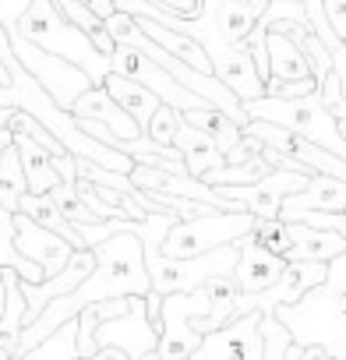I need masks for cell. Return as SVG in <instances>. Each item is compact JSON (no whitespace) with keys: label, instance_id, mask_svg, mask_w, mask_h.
Masks as SVG:
<instances>
[{"label":"cell","instance_id":"6da1fadb","mask_svg":"<svg viewBox=\"0 0 346 360\" xmlns=\"http://www.w3.org/2000/svg\"><path fill=\"white\" fill-rule=\"evenodd\" d=\"M99 265L96 272L68 297L53 300L32 325H25L22 332V346L18 356H25L29 349H36L39 342H46L53 332H60L68 321H75L89 304H106V300H124V297H148L152 293V276L145 265V244L134 233H117L103 244L92 248Z\"/></svg>","mask_w":346,"mask_h":360},{"label":"cell","instance_id":"7a4b0ae2","mask_svg":"<svg viewBox=\"0 0 346 360\" xmlns=\"http://www.w3.org/2000/svg\"><path fill=\"white\" fill-rule=\"evenodd\" d=\"M276 318L290 328L297 346H325L335 360H346V255L328 262V279L314 286L300 304H286Z\"/></svg>","mask_w":346,"mask_h":360},{"label":"cell","instance_id":"3957f363","mask_svg":"<svg viewBox=\"0 0 346 360\" xmlns=\"http://www.w3.org/2000/svg\"><path fill=\"white\" fill-rule=\"evenodd\" d=\"M18 32H22L29 43L43 46L46 53H57V57L71 60L75 68H82L96 85H103V82L113 75V60L92 43V36H89L85 29H78V25L53 4V0H32V8L25 11Z\"/></svg>","mask_w":346,"mask_h":360},{"label":"cell","instance_id":"277c9868","mask_svg":"<svg viewBox=\"0 0 346 360\" xmlns=\"http://www.w3.org/2000/svg\"><path fill=\"white\" fill-rule=\"evenodd\" d=\"M248 117L251 120H269V124H279L293 134H304L307 141L335 152L346 159V134L339 131V120L332 117V110L325 106L321 92H311V96H300V99H279V96H262V99H251L244 103Z\"/></svg>","mask_w":346,"mask_h":360},{"label":"cell","instance_id":"5b68a950","mask_svg":"<svg viewBox=\"0 0 346 360\" xmlns=\"http://www.w3.org/2000/svg\"><path fill=\"white\" fill-rule=\"evenodd\" d=\"M255 226H258V216H251V212H209V216H198V219H181L166 233L159 255H166V258H202V255H212L219 248L244 240Z\"/></svg>","mask_w":346,"mask_h":360},{"label":"cell","instance_id":"8992f818","mask_svg":"<svg viewBox=\"0 0 346 360\" xmlns=\"http://www.w3.org/2000/svg\"><path fill=\"white\" fill-rule=\"evenodd\" d=\"M241 262V244H230V248H219L212 255H202V258H166L159 251H145V265H148V276H152V290L159 297H169V293H195L202 290L212 276H223V272H233Z\"/></svg>","mask_w":346,"mask_h":360},{"label":"cell","instance_id":"52a82bcc","mask_svg":"<svg viewBox=\"0 0 346 360\" xmlns=\"http://www.w3.org/2000/svg\"><path fill=\"white\" fill-rule=\"evenodd\" d=\"M11 46H15V53H18V60H22V68L50 92V99L60 106V110H75V103L96 85L82 68H75L71 60H64V57H57V53H46L43 46H36V43H29L22 32L18 36H11Z\"/></svg>","mask_w":346,"mask_h":360},{"label":"cell","instance_id":"ba28073f","mask_svg":"<svg viewBox=\"0 0 346 360\" xmlns=\"http://www.w3.org/2000/svg\"><path fill=\"white\" fill-rule=\"evenodd\" d=\"M212 314V297L202 290L195 293H169L162 300V332H159V360H191L202 346V332L195 328L198 318Z\"/></svg>","mask_w":346,"mask_h":360},{"label":"cell","instance_id":"9c48e42d","mask_svg":"<svg viewBox=\"0 0 346 360\" xmlns=\"http://www.w3.org/2000/svg\"><path fill=\"white\" fill-rule=\"evenodd\" d=\"M113 75H124V78L141 82V85L152 89L166 106L181 110V113H191V110L212 106V103H205L202 96H195L188 85H181L166 68H159L152 57H145V53L134 50V46H117V53H113Z\"/></svg>","mask_w":346,"mask_h":360},{"label":"cell","instance_id":"30bf717a","mask_svg":"<svg viewBox=\"0 0 346 360\" xmlns=\"http://www.w3.org/2000/svg\"><path fill=\"white\" fill-rule=\"evenodd\" d=\"M96 353L99 349H120L127 353L131 360H145L148 353L159 349V328L152 325L148 318V307H145V297H131V307L117 318H106L92 339ZM92 353V356H96Z\"/></svg>","mask_w":346,"mask_h":360},{"label":"cell","instance_id":"8fae6325","mask_svg":"<svg viewBox=\"0 0 346 360\" xmlns=\"http://www.w3.org/2000/svg\"><path fill=\"white\" fill-rule=\"evenodd\" d=\"M314 173H304V169H272L265 180L258 184H248V188H219L230 202L244 205L251 216L258 219H279L283 212V202L297 191H304L311 184Z\"/></svg>","mask_w":346,"mask_h":360},{"label":"cell","instance_id":"7c38bea8","mask_svg":"<svg viewBox=\"0 0 346 360\" xmlns=\"http://www.w3.org/2000/svg\"><path fill=\"white\" fill-rule=\"evenodd\" d=\"M265 311H248L233 318L226 328L202 339L191 360H265V335H262Z\"/></svg>","mask_w":346,"mask_h":360},{"label":"cell","instance_id":"4fadbf2b","mask_svg":"<svg viewBox=\"0 0 346 360\" xmlns=\"http://www.w3.org/2000/svg\"><path fill=\"white\" fill-rule=\"evenodd\" d=\"M15 248H18L29 262H36V265L46 272V279L60 276V272L68 269L71 255H75V248H71L60 233L39 226V223H36L32 216H25V212H15Z\"/></svg>","mask_w":346,"mask_h":360},{"label":"cell","instance_id":"5bb4252c","mask_svg":"<svg viewBox=\"0 0 346 360\" xmlns=\"http://www.w3.org/2000/svg\"><path fill=\"white\" fill-rule=\"evenodd\" d=\"M96 265H99L96 251H75L71 262H68V269H64L60 276H53V279H46V283H25V279H22V290H25V300H29L25 325H32V321H36L53 300L75 293V290L96 272Z\"/></svg>","mask_w":346,"mask_h":360},{"label":"cell","instance_id":"9a60e30c","mask_svg":"<svg viewBox=\"0 0 346 360\" xmlns=\"http://www.w3.org/2000/svg\"><path fill=\"white\" fill-rule=\"evenodd\" d=\"M78 120H99L103 127H110V138H106V145L113 141V138H120V141H127V138H141L145 131L138 127V120L106 92V85H92L78 103H75V110H71Z\"/></svg>","mask_w":346,"mask_h":360},{"label":"cell","instance_id":"2e32d148","mask_svg":"<svg viewBox=\"0 0 346 360\" xmlns=\"http://www.w3.org/2000/svg\"><path fill=\"white\" fill-rule=\"evenodd\" d=\"M237 244H241V262H237L233 276H237V283H241L244 293H262V290L276 286V283L283 279V272L290 269L286 258H279V255L258 248L251 237H244V240H237Z\"/></svg>","mask_w":346,"mask_h":360},{"label":"cell","instance_id":"e0dca14e","mask_svg":"<svg viewBox=\"0 0 346 360\" xmlns=\"http://www.w3.org/2000/svg\"><path fill=\"white\" fill-rule=\"evenodd\" d=\"M269 82L276 85H297V82H318L314 68L307 60V53L300 50V43L279 29H269Z\"/></svg>","mask_w":346,"mask_h":360},{"label":"cell","instance_id":"ac0fdd59","mask_svg":"<svg viewBox=\"0 0 346 360\" xmlns=\"http://www.w3.org/2000/svg\"><path fill=\"white\" fill-rule=\"evenodd\" d=\"M290 226V255L286 262H335L339 255H346V237L332 233V230H314L304 223H286Z\"/></svg>","mask_w":346,"mask_h":360},{"label":"cell","instance_id":"d6986e66","mask_svg":"<svg viewBox=\"0 0 346 360\" xmlns=\"http://www.w3.org/2000/svg\"><path fill=\"white\" fill-rule=\"evenodd\" d=\"M15 145H18V155H22V166H25V180H29V195H50L53 188L64 184L60 169L53 166V152L43 148L36 138H29L25 131H15Z\"/></svg>","mask_w":346,"mask_h":360},{"label":"cell","instance_id":"ffe728a7","mask_svg":"<svg viewBox=\"0 0 346 360\" xmlns=\"http://www.w3.org/2000/svg\"><path fill=\"white\" fill-rule=\"evenodd\" d=\"M290 212H346V180L335 176H311V184L283 202L279 216Z\"/></svg>","mask_w":346,"mask_h":360},{"label":"cell","instance_id":"44dd1931","mask_svg":"<svg viewBox=\"0 0 346 360\" xmlns=\"http://www.w3.org/2000/svg\"><path fill=\"white\" fill-rule=\"evenodd\" d=\"M173 148H181V155H184L191 176H198V180H205V173L226 166V155L219 152V145H216L205 131H198L195 124H188L184 117H181L177 138H173Z\"/></svg>","mask_w":346,"mask_h":360},{"label":"cell","instance_id":"7402d4cb","mask_svg":"<svg viewBox=\"0 0 346 360\" xmlns=\"http://www.w3.org/2000/svg\"><path fill=\"white\" fill-rule=\"evenodd\" d=\"M131 18H134V15H131ZM138 25L145 29V36H148L152 43H159V46L169 50L173 57H181L184 64H191V68H198V71H205V75H216L209 53H205L202 43H195L191 36H184V32H177V29H169V25H162V22H155V18H138Z\"/></svg>","mask_w":346,"mask_h":360},{"label":"cell","instance_id":"603a6c76","mask_svg":"<svg viewBox=\"0 0 346 360\" xmlns=\"http://www.w3.org/2000/svg\"><path fill=\"white\" fill-rule=\"evenodd\" d=\"M106 92L138 120V127L148 134V124H152V117H155V110L162 106V99L152 92V89H145L141 82H134V78H124V75H110L106 82Z\"/></svg>","mask_w":346,"mask_h":360},{"label":"cell","instance_id":"cb8c5ba5","mask_svg":"<svg viewBox=\"0 0 346 360\" xmlns=\"http://www.w3.org/2000/svg\"><path fill=\"white\" fill-rule=\"evenodd\" d=\"M18 212H25V216H32L39 226H46V230H53V233H60L75 251H92L89 244H85V237H82V230L71 223V219H64V212L57 209V202L50 198V195H25L22 198V209Z\"/></svg>","mask_w":346,"mask_h":360},{"label":"cell","instance_id":"d4e9b609","mask_svg":"<svg viewBox=\"0 0 346 360\" xmlns=\"http://www.w3.org/2000/svg\"><path fill=\"white\" fill-rule=\"evenodd\" d=\"M188 124H195L198 131H205L216 145H219V152L223 155H230L237 145H241V138H244V127L230 117V113H223V110H216V106H202V110H191V113H181Z\"/></svg>","mask_w":346,"mask_h":360},{"label":"cell","instance_id":"484cf974","mask_svg":"<svg viewBox=\"0 0 346 360\" xmlns=\"http://www.w3.org/2000/svg\"><path fill=\"white\" fill-rule=\"evenodd\" d=\"M0 269H15L25 283H46V272L15 248V212L0 205Z\"/></svg>","mask_w":346,"mask_h":360},{"label":"cell","instance_id":"4316f807","mask_svg":"<svg viewBox=\"0 0 346 360\" xmlns=\"http://www.w3.org/2000/svg\"><path fill=\"white\" fill-rule=\"evenodd\" d=\"M29 195V180H25V166L18 155V145H11V152L0 159V205L8 212L22 209V198Z\"/></svg>","mask_w":346,"mask_h":360},{"label":"cell","instance_id":"83f0119b","mask_svg":"<svg viewBox=\"0 0 346 360\" xmlns=\"http://www.w3.org/2000/svg\"><path fill=\"white\" fill-rule=\"evenodd\" d=\"M53 4H57V8H60V11H64V15H68V18H71L78 29H85V32L92 36V43H96V46H99V50H103V53L113 60L117 43H113V36H110L106 22H103V18H99L92 8H85L82 0H53Z\"/></svg>","mask_w":346,"mask_h":360},{"label":"cell","instance_id":"f1b7e54d","mask_svg":"<svg viewBox=\"0 0 346 360\" xmlns=\"http://www.w3.org/2000/svg\"><path fill=\"white\" fill-rule=\"evenodd\" d=\"M15 360H78V318L68 321L46 342H39L36 349H29L25 356H15Z\"/></svg>","mask_w":346,"mask_h":360},{"label":"cell","instance_id":"f546056e","mask_svg":"<svg viewBox=\"0 0 346 360\" xmlns=\"http://www.w3.org/2000/svg\"><path fill=\"white\" fill-rule=\"evenodd\" d=\"M75 184H78V180H75ZM75 184H71V180H64V184L60 188H53L50 191V198L57 202V209L64 212V219H71L75 226H85V223H103L85 202H82V195L75 191Z\"/></svg>","mask_w":346,"mask_h":360},{"label":"cell","instance_id":"4dcf8cb0","mask_svg":"<svg viewBox=\"0 0 346 360\" xmlns=\"http://www.w3.org/2000/svg\"><path fill=\"white\" fill-rule=\"evenodd\" d=\"M258 248H265V251H272V255H279V258H286L290 255V226L283 223V219H258V226L248 233Z\"/></svg>","mask_w":346,"mask_h":360},{"label":"cell","instance_id":"1f68e13d","mask_svg":"<svg viewBox=\"0 0 346 360\" xmlns=\"http://www.w3.org/2000/svg\"><path fill=\"white\" fill-rule=\"evenodd\" d=\"M177 127H181V110H173V106H166V103H162V106L155 110L152 124H148V138H152V141H159V145H166V148H173Z\"/></svg>","mask_w":346,"mask_h":360},{"label":"cell","instance_id":"d6a6232c","mask_svg":"<svg viewBox=\"0 0 346 360\" xmlns=\"http://www.w3.org/2000/svg\"><path fill=\"white\" fill-rule=\"evenodd\" d=\"M29 8H32V0H0V25L8 29V36H18V25Z\"/></svg>","mask_w":346,"mask_h":360},{"label":"cell","instance_id":"836d02e7","mask_svg":"<svg viewBox=\"0 0 346 360\" xmlns=\"http://www.w3.org/2000/svg\"><path fill=\"white\" fill-rule=\"evenodd\" d=\"M325 15H328V25L335 29V36L346 43V0H325Z\"/></svg>","mask_w":346,"mask_h":360},{"label":"cell","instance_id":"e575fe53","mask_svg":"<svg viewBox=\"0 0 346 360\" xmlns=\"http://www.w3.org/2000/svg\"><path fill=\"white\" fill-rule=\"evenodd\" d=\"M286 360H335L325 346H290V353H286Z\"/></svg>","mask_w":346,"mask_h":360},{"label":"cell","instance_id":"d590c367","mask_svg":"<svg viewBox=\"0 0 346 360\" xmlns=\"http://www.w3.org/2000/svg\"><path fill=\"white\" fill-rule=\"evenodd\" d=\"M82 4H85V8H92L103 22H110V18L117 15V4H113V0H82Z\"/></svg>","mask_w":346,"mask_h":360},{"label":"cell","instance_id":"8d00e7d4","mask_svg":"<svg viewBox=\"0 0 346 360\" xmlns=\"http://www.w3.org/2000/svg\"><path fill=\"white\" fill-rule=\"evenodd\" d=\"M82 360V356H78ZM85 360H131L127 353H120V349H99L96 356H85Z\"/></svg>","mask_w":346,"mask_h":360},{"label":"cell","instance_id":"74e56055","mask_svg":"<svg viewBox=\"0 0 346 360\" xmlns=\"http://www.w3.org/2000/svg\"><path fill=\"white\" fill-rule=\"evenodd\" d=\"M11 145H15V131H11V127H4V131H0V159H4V155L11 152Z\"/></svg>","mask_w":346,"mask_h":360},{"label":"cell","instance_id":"f35d334b","mask_svg":"<svg viewBox=\"0 0 346 360\" xmlns=\"http://www.w3.org/2000/svg\"><path fill=\"white\" fill-rule=\"evenodd\" d=\"M11 117H15V110H0V131L11 127Z\"/></svg>","mask_w":346,"mask_h":360},{"label":"cell","instance_id":"ab89813d","mask_svg":"<svg viewBox=\"0 0 346 360\" xmlns=\"http://www.w3.org/2000/svg\"><path fill=\"white\" fill-rule=\"evenodd\" d=\"M0 85H11V71H8L4 60H0Z\"/></svg>","mask_w":346,"mask_h":360},{"label":"cell","instance_id":"60d3db41","mask_svg":"<svg viewBox=\"0 0 346 360\" xmlns=\"http://www.w3.org/2000/svg\"><path fill=\"white\" fill-rule=\"evenodd\" d=\"M0 360H15V356H11L8 349H0Z\"/></svg>","mask_w":346,"mask_h":360},{"label":"cell","instance_id":"b9f144b4","mask_svg":"<svg viewBox=\"0 0 346 360\" xmlns=\"http://www.w3.org/2000/svg\"><path fill=\"white\" fill-rule=\"evenodd\" d=\"M339 131H342V134H346V120H339Z\"/></svg>","mask_w":346,"mask_h":360},{"label":"cell","instance_id":"7bdbcfd3","mask_svg":"<svg viewBox=\"0 0 346 360\" xmlns=\"http://www.w3.org/2000/svg\"><path fill=\"white\" fill-rule=\"evenodd\" d=\"M145 360H159V353H148V356H145Z\"/></svg>","mask_w":346,"mask_h":360}]
</instances>
